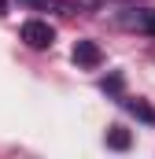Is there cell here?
Returning <instances> with one entry per match:
<instances>
[{"mask_svg": "<svg viewBox=\"0 0 155 159\" xmlns=\"http://www.w3.org/2000/svg\"><path fill=\"white\" fill-rule=\"evenodd\" d=\"M22 41H26L30 48H52L55 30H52L48 22H41V19H30V22H22Z\"/></svg>", "mask_w": 155, "mask_h": 159, "instance_id": "cell-1", "label": "cell"}, {"mask_svg": "<svg viewBox=\"0 0 155 159\" xmlns=\"http://www.w3.org/2000/svg\"><path fill=\"white\" fill-rule=\"evenodd\" d=\"M74 63L78 67H100L104 63V52L96 41H78L74 44Z\"/></svg>", "mask_w": 155, "mask_h": 159, "instance_id": "cell-2", "label": "cell"}, {"mask_svg": "<svg viewBox=\"0 0 155 159\" xmlns=\"http://www.w3.org/2000/svg\"><path fill=\"white\" fill-rule=\"evenodd\" d=\"M22 7H33V11H55V15H70V4L67 0H19Z\"/></svg>", "mask_w": 155, "mask_h": 159, "instance_id": "cell-3", "label": "cell"}, {"mask_svg": "<svg viewBox=\"0 0 155 159\" xmlns=\"http://www.w3.org/2000/svg\"><path fill=\"white\" fill-rule=\"evenodd\" d=\"M107 144H111L115 152H126V148L133 144V137H129V129H122V126H111V129H107Z\"/></svg>", "mask_w": 155, "mask_h": 159, "instance_id": "cell-4", "label": "cell"}, {"mask_svg": "<svg viewBox=\"0 0 155 159\" xmlns=\"http://www.w3.org/2000/svg\"><path fill=\"white\" fill-rule=\"evenodd\" d=\"M129 111H133L137 119H144V122H155V111L148 104H140V100H129Z\"/></svg>", "mask_w": 155, "mask_h": 159, "instance_id": "cell-5", "label": "cell"}, {"mask_svg": "<svg viewBox=\"0 0 155 159\" xmlns=\"http://www.w3.org/2000/svg\"><path fill=\"white\" fill-rule=\"evenodd\" d=\"M137 26L148 30V34H155V11H140V15H137Z\"/></svg>", "mask_w": 155, "mask_h": 159, "instance_id": "cell-6", "label": "cell"}, {"mask_svg": "<svg viewBox=\"0 0 155 159\" xmlns=\"http://www.w3.org/2000/svg\"><path fill=\"white\" fill-rule=\"evenodd\" d=\"M104 89H107V93H122V74H111V78H104Z\"/></svg>", "mask_w": 155, "mask_h": 159, "instance_id": "cell-7", "label": "cell"}, {"mask_svg": "<svg viewBox=\"0 0 155 159\" xmlns=\"http://www.w3.org/2000/svg\"><path fill=\"white\" fill-rule=\"evenodd\" d=\"M107 0H78V7H85V11H100Z\"/></svg>", "mask_w": 155, "mask_h": 159, "instance_id": "cell-8", "label": "cell"}, {"mask_svg": "<svg viewBox=\"0 0 155 159\" xmlns=\"http://www.w3.org/2000/svg\"><path fill=\"white\" fill-rule=\"evenodd\" d=\"M0 15H7V0H0Z\"/></svg>", "mask_w": 155, "mask_h": 159, "instance_id": "cell-9", "label": "cell"}]
</instances>
